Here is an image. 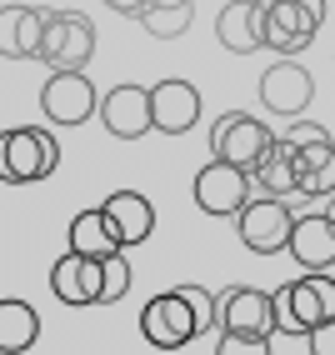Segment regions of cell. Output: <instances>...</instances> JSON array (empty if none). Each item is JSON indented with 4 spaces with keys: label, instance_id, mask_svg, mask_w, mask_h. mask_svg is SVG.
<instances>
[{
    "label": "cell",
    "instance_id": "1",
    "mask_svg": "<svg viewBox=\"0 0 335 355\" xmlns=\"http://www.w3.org/2000/svg\"><path fill=\"white\" fill-rule=\"evenodd\" d=\"M275 295V325L280 336H310L335 320V280L330 270H305L300 280L270 291Z\"/></svg>",
    "mask_w": 335,
    "mask_h": 355
},
{
    "label": "cell",
    "instance_id": "2",
    "mask_svg": "<svg viewBox=\"0 0 335 355\" xmlns=\"http://www.w3.org/2000/svg\"><path fill=\"white\" fill-rule=\"evenodd\" d=\"M60 165V140L40 125H15L6 130V146H0V171H6L10 185H35L51 180Z\"/></svg>",
    "mask_w": 335,
    "mask_h": 355
},
{
    "label": "cell",
    "instance_id": "3",
    "mask_svg": "<svg viewBox=\"0 0 335 355\" xmlns=\"http://www.w3.org/2000/svg\"><path fill=\"white\" fill-rule=\"evenodd\" d=\"M270 146H275V130L266 121H255V115H246V110H230L210 125V160H230L241 171H255Z\"/></svg>",
    "mask_w": 335,
    "mask_h": 355
},
{
    "label": "cell",
    "instance_id": "4",
    "mask_svg": "<svg viewBox=\"0 0 335 355\" xmlns=\"http://www.w3.org/2000/svg\"><path fill=\"white\" fill-rule=\"evenodd\" d=\"M95 55V26L85 10H51V26L40 40V65L51 70H85Z\"/></svg>",
    "mask_w": 335,
    "mask_h": 355
},
{
    "label": "cell",
    "instance_id": "5",
    "mask_svg": "<svg viewBox=\"0 0 335 355\" xmlns=\"http://www.w3.org/2000/svg\"><path fill=\"white\" fill-rule=\"evenodd\" d=\"M291 230H295V216L280 196H255L241 216H235V235H241V245L255 250V255L291 250Z\"/></svg>",
    "mask_w": 335,
    "mask_h": 355
},
{
    "label": "cell",
    "instance_id": "6",
    "mask_svg": "<svg viewBox=\"0 0 335 355\" xmlns=\"http://www.w3.org/2000/svg\"><path fill=\"white\" fill-rule=\"evenodd\" d=\"M40 110L51 125H85L90 115H101V90L90 85L85 70H51L40 90Z\"/></svg>",
    "mask_w": 335,
    "mask_h": 355
},
{
    "label": "cell",
    "instance_id": "7",
    "mask_svg": "<svg viewBox=\"0 0 335 355\" xmlns=\"http://www.w3.org/2000/svg\"><path fill=\"white\" fill-rule=\"evenodd\" d=\"M250 200H255V180H250V171H241V165L210 160V165L196 171V205L205 216H241Z\"/></svg>",
    "mask_w": 335,
    "mask_h": 355
},
{
    "label": "cell",
    "instance_id": "8",
    "mask_svg": "<svg viewBox=\"0 0 335 355\" xmlns=\"http://www.w3.org/2000/svg\"><path fill=\"white\" fill-rule=\"evenodd\" d=\"M140 336H146L155 350H180L200 336V320L190 311V300L180 291H165L155 300H146V311H140Z\"/></svg>",
    "mask_w": 335,
    "mask_h": 355
},
{
    "label": "cell",
    "instance_id": "9",
    "mask_svg": "<svg viewBox=\"0 0 335 355\" xmlns=\"http://www.w3.org/2000/svg\"><path fill=\"white\" fill-rule=\"evenodd\" d=\"M316 101V80L295 55H280L266 76H260V105L270 115H285V121H300L305 105Z\"/></svg>",
    "mask_w": 335,
    "mask_h": 355
},
{
    "label": "cell",
    "instance_id": "10",
    "mask_svg": "<svg viewBox=\"0 0 335 355\" xmlns=\"http://www.w3.org/2000/svg\"><path fill=\"white\" fill-rule=\"evenodd\" d=\"M221 336H280L275 295L255 291V286H225L221 291Z\"/></svg>",
    "mask_w": 335,
    "mask_h": 355
},
{
    "label": "cell",
    "instance_id": "11",
    "mask_svg": "<svg viewBox=\"0 0 335 355\" xmlns=\"http://www.w3.org/2000/svg\"><path fill=\"white\" fill-rule=\"evenodd\" d=\"M260 31H266V51L300 55L305 45L320 35V20L310 15L300 0H266V6H260Z\"/></svg>",
    "mask_w": 335,
    "mask_h": 355
},
{
    "label": "cell",
    "instance_id": "12",
    "mask_svg": "<svg viewBox=\"0 0 335 355\" xmlns=\"http://www.w3.org/2000/svg\"><path fill=\"white\" fill-rule=\"evenodd\" d=\"M51 291L65 305H105V260L65 250L51 266Z\"/></svg>",
    "mask_w": 335,
    "mask_h": 355
},
{
    "label": "cell",
    "instance_id": "13",
    "mask_svg": "<svg viewBox=\"0 0 335 355\" xmlns=\"http://www.w3.org/2000/svg\"><path fill=\"white\" fill-rule=\"evenodd\" d=\"M101 125L115 140H140L155 130V110H151V90L146 85H115L110 96H101Z\"/></svg>",
    "mask_w": 335,
    "mask_h": 355
},
{
    "label": "cell",
    "instance_id": "14",
    "mask_svg": "<svg viewBox=\"0 0 335 355\" xmlns=\"http://www.w3.org/2000/svg\"><path fill=\"white\" fill-rule=\"evenodd\" d=\"M151 110H155V130L160 135H185L200 121V90L190 80H180V76H171V80L151 85Z\"/></svg>",
    "mask_w": 335,
    "mask_h": 355
},
{
    "label": "cell",
    "instance_id": "15",
    "mask_svg": "<svg viewBox=\"0 0 335 355\" xmlns=\"http://www.w3.org/2000/svg\"><path fill=\"white\" fill-rule=\"evenodd\" d=\"M291 260L300 270H330L335 266V220L325 210H310V216H295L291 230Z\"/></svg>",
    "mask_w": 335,
    "mask_h": 355
},
{
    "label": "cell",
    "instance_id": "16",
    "mask_svg": "<svg viewBox=\"0 0 335 355\" xmlns=\"http://www.w3.org/2000/svg\"><path fill=\"white\" fill-rule=\"evenodd\" d=\"M101 210H105V220H110V230H115V241H121L126 250L151 241V230H155V210H151V200L140 196V191H110Z\"/></svg>",
    "mask_w": 335,
    "mask_h": 355
},
{
    "label": "cell",
    "instance_id": "17",
    "mask_svg": "<svg viewBox=\"0 0 335 355\" xmlns=\"http://www.w3.org/2000/svg\"><path fill=\"white\" fill-rule=\"evenodd\" d=\"M45 26H51V10H31V6H6L0 10V51L15 60H35Z\"/></svg>",
    "mask_w": 335,
    "mask_h": 355
},
{
    "label": "cell",
    "instance_id": "18",
    "mask_svg": "<svg viewBox=\"0 0 335 355\" xmlns=\"http://www.w3.org/2000/svg\"><path fill=\"white\" fill-rule=\"evenodd\" d=\"M215 40H221L230 55L266 51V31H260V6L255 0H230V6L215 15Z\"/></svg>",
    "mask_w": 335,
    "mask_h": 355
},
{
    "label": "cell",
    "instance_id": "19",
    "mask_svg": "<svg viewBox=\"0 0 335 355\" xmlns=\"http://www.w3.org/2000/svg\"><path fill=\"white\" fill-rule=\"evenodd\" d=\"M255 180V196H280V200H291L300 196V175H295V146L285 135H275V146L260 155V165L250 171Z\"/></svg>",
    "mask_w": 335,
    "mask_h": 355
},
{
    "label": "cell",
    "instance_id": "20",
    "mask_svg": "<svg viewBox=\"0 0 335 355\" xmlns=\"http://www.w3.org/2000/svg\"><path fill=\"white\" fill-rule=\"evenodd\" d=\"M295 175H300V196H310V200L335 196V146H330V135L310 140V146H295Z\"/></svg>",
    "mask_w": 335,
    "mask_h": 355
},
{
    "label": "cell",
    "instance_id": "21",
    "mask_svg": "<svg viewBox=\"0 0 335 355\" xmlns=\"http://www.w3.org/2000/svg\"><path fill=\"white\" fill-rule=\"evenodd\" d=\"M70 250H76V255H90V260H110V255H121L126 245L115 241L105 210L95 205V210H80V216L70 220Z\"/></svg>",
    "mask_w": 335,
    "mask_h": 355
},
{
    "label": "cell",
    "instance_id": "22",
    "mask_svg": "<svg viewBox=\"0 0 335 355\" xmlns=\"http://www.w3.org/2000/svg\"><path fill=\"white\" fill-rule=\"evenodd\" d=\"M40 340V315L31 311V300H0V350L6 355H20Z\"/></svg>",
    "mask_w": 335,
    "mask_h": 355
},
{
    "label": "cell",
    "instance_id": "23",
    "mask_svg": "<svg viewBox=\"0 0 335 355\" xmlns=\"http://www.w3.org/2000/svg\"><path fill=\"white\" fill-rule=\"evenodd\" d=\"M190 20H196V6H151L140 15V26H146V35H155V40H175V35L190 31Z\"/></svg>",
    "mask_w": 335,
    "mask_h": 355
},
{
    "label": "cell",
    "instance_id": "24",
    "mask_svg": "<svg viewBox=\"0 0 335 355\" xmlns=\"http://www.w3.org/2000/svg\"><path fill=\"white\" fill-rule=\"evenodd\" d=\"M185 300H190V311H196V320H200V336L205 330H221V295H210L205 286H175Z\"/></svg>",
    "mask_w": 335,
    "mask_h": 355
},
{
    "label": "cell",
    "instance_id": "25",
    "mask_svg": "<svg viewBox=\"0 0 335 355\" xmlns=\"http://www.w3.org/2000/svg\"><path fill=\"white\" fill-rule=\"evenodd\" d=\"M126 291H130V260H126V250H121V255L105 260V305H110V300H126Z\"/></svg>",
    "mask_w": 335,
    "mask_h": 355
},
{
    "label": "cell",
    "instance_id": "26",
    "mask_svg": "<svg viewBox=\"0 0 335 355\" xmlns=\"http://www.w3.org/2000/svg\"><path fill=\"white\" fill-rule=\"evenodd\" d=\"M221 355H270V336H221Z\"/></svg>",
    "mask_w": 335,
    "mask_h": 355
},
{
    "label": "cell",
    "instance_id": "27",
    "mask_svg": "<svg viewBox=\"0 0 335 355\" xmlns=\"http://www.w3.org/2000/svg\"><path fill=\"white\" fill-rule=\"evenodd\" d=\"M330 130L325 125H316V121H291V130H285V140L291 146H310V140H325Z\"/></svg>",
    "mask_w": 335,
    "mask_h": 355
},
{
    "label": "cell",
    "instance_id": "28",
    "mask_svg": "<svg viewBox=\"0 0 335 355\" xmlns=\"http://www.w3.org/2000/svg\"><path fill=\"white\" fill-rule=\"evenodd\" d=\"M305 345H310V355H335V320L320 325V330H310Z\"/></svg>",
    "mask_w": 335,
    "mask_h": 355
},
{
    "label": "cell",
    "instance_id": "29",
    "mask_svg": "<svg viewBox=\"0 0 335 355\" xmlns=\"http://www.w3.org/2000/svg\"><path fill=\"white\" fill-rule=\"evenodd\" d=\"M105 6H110L115 15H135V20H140V15H146V6H151V0H105Z\"/></svg>",
    "mask_w": 335,
    "mask_h": 355
},
{
    "label": "cell",
    "instance_id": "30",
    "mask_svg": "<svg viewBox=\"0 0 335 355\" xmlns=\"http://www.w3.org/2000/svg\"><path fill=\"white\" fill-rule=\"evenodd\" d=\"M300 6H305V10H310V15H316V20H320V26H325V10H330V6H325V0H300Z\"/></svg>",
    "mask_w": 335,
    "mask_h": 355
},
{
    "label": "cell",
    "instance_id": "31",
    "mask_svg": "<svg viewBox=\"0 0 335 355\" xmlns=\"http://www.w3.org/2000/svg\"><path fill=\"white\" fill-rule=\"evenodd\" d=\"M151 6H196V0H151ZM146 6V10H151Z\"/></svg>",
    "mask_w": 335,
    "mask_h": 355
},
{
    "label": "cell",
    "instance_id": "32",
    "mask_svg": "<svg viewBox=\"0 0 335 355\" xmlns=\"http://www.w3.org/2000/svg\"><path fill=\"white\" fill-rule=\"evenodd\" d=\"M325 216H330V220H335V196H330V200H325Z\"/></svg>",
    "mask_w": 335,
    "mask_h": 355
},
{
    "label": "cell",
    "instance_id": "33",
    "mask_svg": "<svg viewBox=\"0 0 335 355\" xmlns=\"http://www.w3.org/2000/svg\"><path fill=\"white\" fill-rule=\"evenodd\" d=\"M255 6H266V0H255Z\"/></svg>",
    "mask_w": 335,
    "mask_h": 355
},
{
    "label": "cell",
    "instance_id": "34",
    "mask_svg": "<svg viewBox=\"0 0 335 355\" xmlns=\"http://www.w3.org/2000/svg\"><path fill=\"white\" fill-rule=\"evenodd\" d=\"M215 355H221V350H215Z\"/></svg>",
    "mask_w": 335,
    "mask_h": 355
}]
</instances>
